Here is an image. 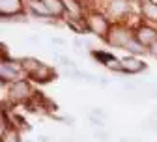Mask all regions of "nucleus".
I'll return each mask as SVG.
<instances>
[{
  "label": "nucleus",
  "mask_w": 157,
  "mask_h": 142,
  "mask_svg": "<svg viewBox=\"0 0 157 142\" xmlns=\"http://www.w3.org/2000/svg\"><path fill=\"white\" fill-rule=\"evenodd\" d=\"M86 25H88V32L95 34L97 37H103V39H107V36L112 28L109 17L105 13H99V11L86 13Z\"/></svg>",
  "instance_id": "f257e3e1"
},
{
  "label": "nucleus",
  "mask_w": 157,
  "mask_h": 142,
  "mask_svg": "<svg viewBox=\"0 0 157 142\" xmlns=\"http://www.w3.org/2000/svg\"><path fill=\"white\" fill-rule=\"evenodd\" d=\"M133 37H135V32H133L129 26H125V25H122V23H114L105 41H107L109 45H112V47L125 49L127 43L131 41Z\"/></svg>",
  "instance_id": "f03ea898"
},
{
  "label": "nucleus",
  "mask_w": 157,
  "mask_h": 142,
  "mask_svg": "<svg viewBox=\"0 0 157 142\" xmlns=\"http://www.w3.org/2000/svg\"><path fill=\"white\" fill-rule=\"evenodd\" d=\"M32 95H34V92H32V86H30L28 80L19 79V80H15V83H11V86H10V97H11L13 101L26 103Z\"/></svg>",
  "instance_id": "7ed1b4c3"
},
{
  "label": "nucleus",
  "mask_w": 157,
  "mask_h": 142,
  "mask_svg": "<svg viewBox=\"0 0 157 142\" xmlns=\"http://www.w3.org/2000/svg\"><path fill=\"white\" fill-rule=\"evenodd\" d=\"M135 39L139 41L142 47L150 49L155 41H157V28L151 25H140L135 30Z\"/></svg>",
  "instance_id": "20e7f679"
},
{
  "label": "nucleus",
  "mask_w": 157,
  "mask_h": 142,
  "mask_svg": "<svg viewBox=\"0 0 157 142\" xmlns=\"http://www.w3.org/2000/svg\"><path fill=\"white\" fill-rule=\"evenodd\" d=\"M0 13L4 19L23 13V0H0Z\"/></svg>",
  "instance_id": "39448f33"
},
{
  "label": "nucleus",
  "mask_w": 157,
  "mask_h": 142,
  "mask_svg": "<svg viewBox=\"0 0 157 142\" xmlns=\"http://www.w3.org/2000/svg\"><path fill=\"white\" fill-rule=\"evenodd\" d=\"M32 80H36V83H49V80H52L54 77H56V73H54V69L52 67H49L47 64H41V66H39L34 73H30L28 75Z\"/></svg>",
  "instance_id": "423d86ee"
},
{
  "label": "nucleus",
  "mask_w": 157,
  "mask_h": 142,
  "mask_svg": "<svg viewBox=\"0 0 157 142\" xmlns=\"http://www.w3.org/2000/svg\"><path fill=\"white\" fill-rule=\"evenodd\" d=\"M140 17H142V21L157 23V4H151L150 0H142L140 2Z\"/></svg>",
  "instance_id": "0eeeda50"
},
{
  "label": "nucleus",
  "mask_w": 157,
  "mask_h": 142,
  "mask_svg": "<svg viewBox=\"0 0 157 142\" xmlns=\"http://www.w3.org/2000/svg\"><path fill=\"white\" fill-rule=\"evenodd\" d=\"M122 67H124L125 73H140L146 66H144L142 60H139V58H135V56H125V58L122 60Z\"/></svg>",
  "instance_id": "6e6552de"
},
{
  "label": "nucleus",
  "mask_w": 157,
  "mask_h": 142,
  "mask_svg": "<svg viewBox=\"0 0 157 142\" xmlns=\"http://www.w3.org/2000/svg\"><path fill=\"white\" fill-rule=\"evenodd\" d=\"M41 2L45 4V8L49 10V13L52 17H62V15H66V8L62 4V0H41Z\"/></svg>",
  "instance_id": "1a4fd4ad"
},
{
  "label": "nucleus",
  "mask_w": 157,
  "mask_h": 142,
  "mask_svg": "<svg viewBox=\"0 0 157 142\" xmlns=\"http://www.w3.org/2000/svg\"><path fill=\"white\" fill-rule=\"evenodd\" d=\"M125 51H129V52H133V54H144V52H146L148 49H146V47H142V45H140L139 41H136V39H135V37H133V39H131V41L127 43V47H125Z\"/></svg>",
  "instance_id": "9d476101"
},
{
  "label": "nucleus",
  "mask_w": 157,
  "mask_h": 142,
  "mask_svg": "<svg viewBox=\"0 0 157 142\" xmlns=\"http://www.w3.org/2000/svg\"><path fill=\"white\" fill-rule=\"evenodd\" d=\"M90 121H92L94 125H97L99 129H101V127L105 125V124H103V120H101V118H95V116H90Z\"/></svg>",
  "instance_id": "9b49d317"
},
{
  "label": "nucleus",
  "mask_w": 157,
  "mask_h": 142,
  "mask_svg": "<svg viewBox=\"0 0 157 142\" xmlns=\"http://www.w3.org/2000/svg\"><path fill=\"white\" fill-rule=\"evenodd\" d=\"M148 51H150V54H151V56H153V58L157 60V41H155V43H153V45H151V47H150Z\"/></svg>",
  "instance_id": "f8f14e48"
},
{
  "label": "nucleus",
  "mask_w": 157,
  "mask_h": 142,
  "mask_svg": "<svg viewBox=\"0 0 157 142\" xmlns=\"http://www.w3.org/2000/svg\"><path fill=\"white\" fill-rule=\"evenodd\" d=\"M127 2H136V0H127ZM139 2H142V0H139Z\"/></svg>",
  "instance_id": "ddd939ff"
},
{
  "label": "nucleus",
  "mask_w": 157,
  "mask_h": 142,
  "mask_svg": "<svg viewBox=\"0 0 157 142\" xmlns=\"http://www.w3.org/2000/svg\"><path fill=\"white\" fill-rule=\"evenodd\" d=\"M26 2H28V4H30V2H37V0H26Z\"/></svg>",
  "instance_id": "4468645a"
}]
</instances>
